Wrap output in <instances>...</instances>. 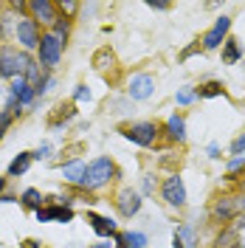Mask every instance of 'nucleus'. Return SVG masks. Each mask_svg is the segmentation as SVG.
<instances>
[{
	"instance_id": "bb28decb",
	"label": "nucleus",
	"mask_w": 245,
	"mask_h": 248,
	"mask_svg": "<svg viewBox=\"0 0 245 248\" xmlns=\"http://www.w3.org/2000/svg\"><path fill=\"white\" fill-rule=\"evenodd\" d=\"M231 153H234V155H245V133L240 136V139H234V144H231Z\"/></svg>"
},
{
	"instance_id": "f704fd0d",
	"label": "nucleus",
	"mask_w": 245,
	"mask_h": 248,
	"mask_svg": "<svg viewBox=\"0 0 245 248\" xmlns=\"http://www.w3.org/2000/svg\"><path fill=\"white\" fill-rule=\"evenodd\" d=\"M91 248H116V246H110L107 240H102V243H96V246H91Z\"/></svg>"
},
{
	"instance_id": "c9c22d12",
	"label": "nucleus",
	"mask_w": 245,
	"mask_h": 248,
	"mask_svg": "<svg viewBox=\"0 0 245 248\" xmlns=\"http://www.w3.org/2000/svg\"><path fill=\"white\" fill-rule=\"evenodd\" d=\"M209 155H212V158H220V150H217L214 144H212V147H209Z\"/></svg>"
},
{
	"instance_id": "39448f33",
	"label": "nucleus",
	"mask_w": 245,
	"mask_h": 248,
	"mask_svg": "<svg viewBox=\"0 0 245 248\" xmlns=\"http://www.w3.org/2000/svg\"><path fill=\"white\" fill-rule=\"evenodd\" d=\"M17 40H20V46L26 48V51H34V48H40V23L34 20V17H20L17 20Z\"/></svg>"
},
{
	"instance_id": "79ce46f5",
	"label": "nucleus",
	"mask_w": 245,
	"mask_h": 248,
	"mask_svg": "<svg viewBox=\"0 0 245 248\" xmlns=\"http://www.w3.org/2000/svg\"><path fill=\"white\" fill-rule=\"evenodd\" d=\"M243 186H245V184H243Z\"/></svg>"
},
{
	"instance_id": "f8f14e48",
	"label": "nucleus",
	"mask_w": 245,
	"mask_h": 248,
	"mask_svg": "<svg viewBox=\"0 0 245 248\" xmlns=\"http://www.w3.org/2000/svg\"><path fill=\"white\" fill-rule=\"evenodd\" d=\"M29 12L34 15V20L40 23H57V6L51 0H31L29 3Z\"/></svg>"
},
{
	"instance_id": "4468645a",
	"label": "nucleus",
	"mask_w": 245,
	"mask_h": 248,
	"mask_svg": "<svg viewBox=\"0 0 245 248\" xmlns=\"http://www.w3.org/2000/svg\"><path fill=\"white\" fill-rule=\"evenodd\" d=\"M237 201L234 198H220V201L214 203V209H212V215H214V220H223V223H229L231 217L237 215Z\"/></svg>"
},
{
	"instance_id": "0eeeda50",
	"label": "nucleus",
	"mask_w": 245,
	"mask_h": 248,
	"mask_svg": "<svg viewBox=\"0 0 245 248\" xmlns=\"http://www.w3.org/2000/svg\"><path fill=\"white\" fill-rule=\"evenodd\" d=\"M229 31H231V17H217V23L212 26V31L203 37V48L206 51H214V48H220L226 40H229Z\"/></svg>"
},
{
	"instance_id": "72a5a7b5",
	"label": "nucleus",
	"mask_w": 245,
	"mask_h": 248,
	"mask_svg": "<svg viewBox=\"0 0 245 248\" xmlns=\"http://www.w3.org/2000/svg\"><path fill=\"white\" fill-rule=\"evenodd\" d=\"M144 189H147V192L153 189V175H147V178H144Z\"/></svg>"
},
{
	"instance_id": "423d86ee",
	"label": "nucleus",
	"mask_w": 245,
	"mask_h": 248,
	"mask_svg": "<svg viewBox=\"0 0 245 248\" xmlns=\"http://www.w3.org/2000/svg\"><path fill=\"white\" fill-rule=\"evenodd\" d=\"M161 195H164V201L169 203V206H184L186 203V186H184V178L181 175H169L167 181H164V186H161Z\"/></svg>"
},
{
	"instance_id": "a211bd4d",
	"label": "nucleus",
	"mask_w": 245,
	"mask_h": 248,
	"mask_svg": "<svg viewBox=\"0 0 245 248\" xmlns=\"http://www.w3.org/2000/svg\"><path fill=\"white\" fill-rule=\"evenodd\" d=\"M31 161H34V153H20L15 161L9 164V175H12V178L26 175V172H29V167H31Z\"/></svg>"
},
{
	"instance_id": "58836bf2",
	"label": "nucleus",
	"mask_w": 245,
	"mask_h": 248,
	"mask_svg": "<svg viewBox=\"0 0 245 248\" xmlns=\"http://www.w3.org/2000/svg\"><path fill=\"white\" fill-rule=\"evenodd\" d=\"M237 206H240V209H245V198H243V201H240V203H237Z\"/></svg>"
},
{
	"instance_id": "2eb2a0df",
	"label": "nucleus",
	"mask_w": 245,
	"mask_h": 248,
	"mask_svg": "<svg viewBox=\"0 0 245 248\" xmlns=\"http://www.w3.org/2000/svg\"><path fill=\"white\" fill-rule=\"evenodd\" d=\"M167 136L172 141H184L186 139V122L184 116H178V113H172L167 119Z\"/></svg>"
},
{
	"instance_id": "a878e982",
	"label": "nucleus",
	"mask_w": 245,
	"mask_h": 248,
	"mask_svg": "<svg viewBox=\"0 0 245 248\" xmlns=\"http://www.w3.org/2000/svg\"><path fill=\"white\" fill-rule=\"evenodd\" d=\"M240 170H245V155H237L229 161V175H237Z\"/></svg>"
},
{
	"instance_id": "ddd939ff",
	"label": "nucleus",
	"mask_w": 245,
	"mask_h": 248,
	"mask_svg": "<svg viewBox=\"0 0 245 248\" xmlns=\"http://www.w3.org/2000/svg\"><path fill=\"white\" fill-rule=\"evenodd\" d=\"M88 223H91V229L99 237H116V220L102 217V215H96V212H88Z\"/></svg>"
},
{
	"instance_id": "6e6552de",
	"label": "nucleus",
	"mask_w": 245,
	"mask_h": 248,
	"mask_svg": "<svg viewBox=\"0 0 245 248\" xmlns=\"http://www.w3.org/2000/svg\"><path fill=\"white\" fill-rule=\"evenodd\" d=\"M9 96H12V99H17L23 108H31V105L37 102V91H34V85H31L26 77L12 79V85H9Z\"/></svg>"
},
{
	"instance_id": "c756f323",
	"label": "nucleus",
	"mask_w": 245,
	"mask_h": 248,
	"mask_svg": "<svg viewBox=\"0 0 245 248\" xmlns=\"http://www.w3.org/2000/svg\"><path fill=\"white\" fill-rule=\"evenodd\" d=\"M48 155H51V144H40V150H37V153H34V158H40V161H43V158H48Z\"/></svg>"
},
{
	"instance_id": "2f4dec72",
	"label": "nucleus",
	"mask_w": 245,
	"mask_h": 248,
	"mask_svg": "<svg viewBox=\"0 0 245 248\" xmlns=\"http://www.w3.org/2000/svg\"><path fill=\"white\" fill-rule=\"evenodd\" d=\"M150 6H153V9H158V12H167V9H169V3H155V0L150 3Z\"/></svg>"
},
{
	"instance_id": "412c9836",
	"label": "nucleus",
	"mask_w": 245,
	"mask_h": 248,
	"mask_svg": "<svg viewBox=\"0 0 245 248\" xmlns=\"http://www.w3.org/2000/svg\"><path fill=\"white\" fill-rule=\"evenodd\" d=\"M147 234L144 232H127L124 234V248H147Z\"/></svg>"
},
{
	"instance_id": "cd10ccee",
	"label": "nucleus",
	"mask_w": 245,
	"mask_h": 248,
	"mask_svg": "<svg viewBox=\"0 0 245 248\" xmlns=\"http://www.w3.org/2000/svg\"><path fill=\"white\" fill-rule=\"evenodd\" d=\"M195 96H198L195 91H178V96H175V99H178V105H189Z\"/></svg>"
},
{
	"instance_id": "f03ea898",
	"label": "nucleus",
	"mask_w": 245,
	"mask_h": 248,
	"mask_svg": "<svg viewBox=\"0 0 245 248\" xmlns=\"http://www.w3.org/2000/svg\"><path fill=\"white\" fill-rule=\"evenodd\" d=\"M119 172H116V164L110 161V158H96V161H91L88 164V170H85V178H82V189H102V186L107 184V181H113Z\"/></svg>"
},
{
	"instance_id": "c85d7f7f",
	"label": "nucleus",
	"mask_w": 245,
	"mask_h": 248,
	"mask_svg": "<svg viewBox=\"0 0 245 248\" xmlns=\"http://www.w3.org/2000/svg\"><path fill=\"white\" fill-rule=\"evenodd\" d=\"M74 99H79V102H85V99H88V102H91V91H88L85 85H79L77 91H74Z\"/></svg>"
},
{
	"instance_id": "4be33fe9",
	"label": "nucleus",
	"mask_w": 245,
	"mask_h": 248,
	"mask_svg": "<svg viewBox=\"0 0 245 248\" xmlns=\"http://www.w3.org/2000/svg\"><path fill=\"white\" fill-rule=\"evenodd\" d=\"M175 237H181V243H184L186 248H198V237H195V229H192V226H181V229L175 232Z\"/></svg>"
},
{
	"instance_id": "aec40b11",
	"label": "nucleus",
	"mask_w": 245,
	"mask_h": 248,
	"mask_svg": "<svg viewBox=\"0 0 245 248\" xmlns=\"http://www.w3.org/2000/svg\"><path fill=\"white\" fill-rule=\"evenodd\" d=\"M77 116V108L74 105H62V108H57V119H51V127L57 130V127H62L65 122H71Z\"/></svg>"
},
{
	"instance_id": "20e7f679",
	"label": "nucleus",
	"mask_w": 245,
	"mask_h": 248,
	"mask_svg": "<svg viewBox=\"0 0 245 248\" xmlns=\"http://www.w3.org/2000/svg\"><path fill=\"white\" fill-rule=\"evenodd\" d=\"M122 136L127 141L138 144V147H153L155 139H158V127H155L153 122H136L133 127L122 130Z\"/></svg>"
},
{
	"instance_id": "5701e85b",
	"label": "nucleus",
	"mask_w": 245,
	"mask_h": 248,
	"mask_svg": "<svg viewBox=\"0 0 245 248\" xmlns=\"http://www.w3.org/2000/svg\"><path fill=\"white\" fill-rule=\"evenodd\" d=\"M54 34L65 43V40H68V34H71V20H68V17H57V23H54Z\"/></svg>"
},
{
	"instance_id": "f257e3e1",
	"label": "nucleus",
	"mask_w": 245,
	"mask_h": 248,
	"mask_svg": "<svg viewBox=\"0 0 245 248\" xmlns=\"http://www.w3.org/2000/svg\"><path fill=\"white\" fill-rule=\"evenodd\" d=\"M31 57L26 51H17L12 46H3L0 48V77L3 79H20L26 77V71H29L31 65Z\"/></svg>"
},
{
	"instance_id": "6ab92c4d",
	"label": "nucleus",
	"mask_w": 245,
	"mask_h": 248,
	"mask_svg": "<svg viewBox=\"0 0 245 248\" xmlns=\"http://www.w3.org/2000/svg\"><path fill=\"white\" fill-rule=\"evenodd\" d=\"M20 203H23L26 209H34V212H40V209H43V195H40L37 189H26V192L20 195Z\"/></svg>"
},
{
	"instance_id": "9b49d317",
	"label": "nucleus",
	"mask_w": 245,
	"mask_h": 248,
	"mask_svg": "<svg viewBox=\"0 0 245 248\" xmlns=\"http://www.w3.org/2000/svg\"><path fill=\"white\" fill-rule=\"evenodd\" d=\"M37 220H40V223H51V220H57V223H71V220H74V209H71V206H60V203H51V206H46V209L37 212Z\"/></svg>"
},
{
	"instance_id": "1a4fd4ad",
	"label": "nucleus",
	"mask_w": 245,
	"mask_h": 248,
	"mask_svg": "<svg viewBox=\"0 0 245 248\" xmlns=\"http://www.w3.org/2000/svg\"><path fill=\"white\" fill-rule=\"evenodd\" d=\"M155 91V79L150 77V74H136V77L130 79V88H127V93H130V99H136V102H141V99H150Z\"/></svg>"
},
{
	"instance_id": "f3484780",
	"label": "nucleus",
	"mask_w": 245,
	"mask_h": 248,
	"mask_svg": "<svg viewBox=\"0 0 245 248\" xmlns=\"http://www.w3.org/2000/svg\"><path fill=\"white\" fill-rule=\"evenodd\" d=\"M240 60H243V48H240V43L234 37H229L223 43V65H234V62H240Z\"/></svg>"
},
{
	"instance_id": "dca6fc26",
	"label": "nucleus",
	"mask_w": 245,
	"mask_h": 248,
	"mask_svg": "<svg viewBox=\"0 0 245 248\" xmlns=\"http://www.w3.org/2000/svg\"><path fill=\"white\" fill-rule=\"evenodd\" d=\"M85 164L82 161H71V164H62V178L68 181V184H82V178H85Z\"/></svg>"
},
{
	"instance_id": "ea45409f",
	"label": "nucleus",
	"mask_w": 245,
	"mask_h": 248,
	"mask_svg": "<svg viewBox=\"0 0 245 248\" xmlns=\"http://www.w3.org/2000/svg\"><path fill=\"white\" fill-rule=\"evenodd\" d=\"M240 248H245V240H243V243H240Z\"/></svg>"
},
{
	"instance_id": "7c9ffc66",
	"label": "nucleus",
	"mask_w": 245,
	"mask_h": 248,
	"mask_svg": "<svg viewBox=\"0 0 245 248\" xmlns=\"http://www.w3.org/2000/svg\"><path fill=\"white\" fill-rule=\"evenodd\" d=\"M60 9H62V12H68V15H74V12H77V3H71V0L65 3V0H62V3H60Z\"/></svg>"
},
{
	"instance_id": "4c0bfd02",
	"label": "nucleus",
	"mask_w": 245,
	"mask_h": 248,
	"mask_svg": "<svg viewBox=\"0 0 245 248\" xmlns=\"http://www.w3.org/2000/svg\"><path fill=\"white\" fill-rule=\"evenodd\" d=\"M3 189H6V178H0V198H3Z\"/></svg>"
},
{
	"instance_id": "7ed1b4c3",
	"label": "nucleus",
	"mask_w": 245,
	"mask_h": 248,
	"mask_svg": "<svg viewBox=\"0 0 245 248\" xmlns=\"http://www.w3.org/2000/svg\"><path fill=\"white\" fill-rule=\"evenodd\" d=\"M62 43L60 37L54 34V31H48L43 34V40H40V48H37V57H40V68L43 71H54L62 60Z\"/></svg>"
},
{
	"instance_id": "393cba45",
	"label": "nucleus",
	"mask_w": 245,
	"mask_h": 248,
	"mask_svg": "<svg viewBox=\"0 0 245 248\" xmlns=\"http://www.w3.org/2000/svg\"><path fill=\"white\" fill-rule=\"evenodd\" d=\"M234 246H240V243H237V234H234V229H231V232H226L223 237H217V248H234Z\"/></svg>"
},
{
	"instance_id": "a19ab883",
	"label": "nucleus",
	"mask_w": 245,
	"mask_h": 248,
	"mask_svg": "<svg viewBox=\"0 0 245 248\" xmlns=\"http://www.w3.org/2000/svg\"><path fill=\"white\" fill-rule=\"evenodd\" d=\"M0 139H3V130H0Z\"/></svg>"
},
{
	"instance_id": "b1692460",
	"label": "nucleus",
	"mask_w": 245,
	"mask_h": 248,
	"mask_svg": "<svg viewBox=\"0 0 245 248\" xmlns=\"http://www.w3.org/2000/svg\"><path fill=\"white\" fill-rule=\"evenodd\" d=\"M220 93H223V85H220V82H209V85L198 88L200 99H212V96H220Z\"/></svg>"
},
{
	"instance_id": "473e14b6",
	"label": "nucleus",
	"mask_w": 245,
	"mask_h": 248,
	"mask_svg": "<svg viewBox=\"0 0 245 248\" xmlns=\"http://www.w3.org/2000/svg\"><path fill=\"white\" fill-rule=\"evenodd\" d=\"M23 248H40V243H37V240H26V243H23Z\"/></svg>"
},
{
	"instance_id": "9d476101",
	"label": "nucleus",
	"mask_w": 245,
	"mask_h": 248,
	"mask_svg": "<svg viewBox=\"0 0 245 248\" xmlns=\"http://www.w3.org/2000/svg\"><path fill=\"white\" fill-rule=\"evenodd\" d=\"M116 206H119L122 217H133L141 212V195H138L136 189H122L119 198H116Z\"/></svg>"
},
{
	"instance_id": "e433bc0d",
	"label": "nucleus",
	"mask_w": 245,
	"mask_h": 248,
	"mask_svg": "<svg viewBox=\"0 0 245 248\" xmlns=\"http://www.w3.org/2000/svg\"><path fill=\"white\" fill-rule=\"evenodd\" d=\"M172 248H186V246L181 243V237H175V240H172Z\"/></svg>"
}]
</instances>
